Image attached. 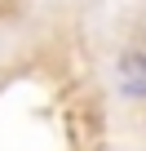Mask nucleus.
<instances>
[{"label": "nucleus", "mask_w": 146, "mask_h": 151, "mask_svg": "<svg viewBox=\"0 0 146 151\" xmlns=\"http://www.w3.org/2000/svg\"><path fill=\"white\" fill-rule=\"evenodd\" d=\"M120 85L128 98H146V53L142 49H128L120 58Z\"/></svg>", "instance_id": "1"}]
</instances>
